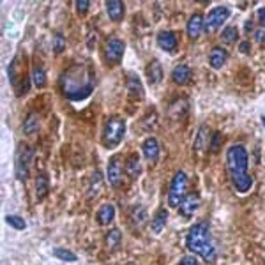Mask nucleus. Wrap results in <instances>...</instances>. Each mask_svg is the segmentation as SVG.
I'll use <instances>...</instances> for the list:
<instances>
[{"label":"nucleus","instance_id":"obj_1","mask_svg":"<svg viewBox=\"0 0 265 265\" xmlns=\"http://www.w3.org/2000/svg\"><path fill=\"white\" fill-rule=\"evenodd\" d=\"M60 90L69 101H83L94 92V71L85 64H76L60 76Z\"/></svg>","mask_w":265,"mask_h":265},{"label":"nucleus","instance_id":"obj_2","mask_svg":"<svg viewBox=\"0 0 265 265\" xmlns=\"http://www.w3.org/2000/svg\"><path fill=\"white\" fill-rule=\"evenodd\" d=\"M248 150L242 145H232L226 150V168L228 175L232 178L233 187L240 195L248 193L253 187V177L248 172Z\"/></svg>","mask_w":265,"mask_h":265},{"label":"nucleus","instance_id":"obj_3","mask_svg":"<svg viewBox=\"0 0 265 265\" xmlns=\"http://www.w3.org/2000/svg\"><path fill=\"white\" fill-rule=\"evenodd\" d=\"M186 246L191 253H195L198 257H202L205 262H214L216 260V246L212 242L211 230H209V223L200 221V223L193 224V228L187 233Z\"/></svg>","mask_w":265,"mask_h":265},{"label":"nucleus","instance_id":"obj_4","mask_svg":"<svg viewBox=\"0 0 265 265\" xmlns=\"http://www.w3.org/2000/svg\"><path fill=\"white\" fill-rule=\"evenodd\" d=\"M126 134V120L120 115H112L106 120L103 129V145L106 149H115Z\"/></svg>","mask_w":265,"mask_h":265},{"label":"nucleus","instance_id":"obj_5","mask_svg":"<svg viewBox=\"0 0 265 265\" xmlns=\"http://www.w3.org/2000/svg\"><path fill=\"white\" fill-rule=\"evenodd\" d=\"M186 189H187V175L184 174L182 170H178L177 174L174 175L170 182V187H168V205L174 209L180 207L186 198Z\"/></svg>","mask_w":265,"mask_h":265},{"label":"nucleus","instance_id":"obj_6","mask_svg":"<svg viewBox=\"0 0 265 265\" xmlns=\"http://www.w3.org/2000/svg\"><path fill=\"white\" fill-rule=\"evenodd\" d=\"M32 156H34V152L29 145L18 147V152H16V177H18V180H23V182H25L27 178H29Z\"/></svg>","mask_w":265,"mask_h":265},{"label":"nucleus","instance_id":"obj_7","mask_svg":"<svg viewBox=\"0 0 265 265\" xmlns=\"http://www.w3.org/2000/svg\"><path fill=\"white\" fill-rule=\"evenodd\" d=\"M126 44L120 38H110L104 46V58L108 64H119L122 55H124Z\"/></svg>","mask_w":265,"mask_h":265},{"label":"nucleus","instance_id":"obj_8","mask_svg":"<svg viewBox=\"0 0 265 265\" xmlns=\"http://www.w3.org/2000/svg\"><path fill=\"white\" fill-rule=\"evenodd\" d=\"M228 18H230V9L224 7V5L214 7L211 13H209L207 20H205V29H207V32H216L220 27H223V23Z\"/></svg>","mask_w":265,"mask_h":265},{"label":"nucleus","instance_id":"obj_9","mask_svg":"<svg viewBox=\"0 0 265 265\" xmlns=\"http://www.w3.org/2000/svg\"><path fill=\"white\" fill-rule=\"evenodd\" d=\"M126 170V166L122 165V159L120 156H113L108 163V170H106V177L108 182L112 184L113 187H119L122 184V172Z\"/></svg>","mask_w":265,"mask_h":265},{"label":"nucleus","instance_id":"obj_10","mask_svg":"<svg viewBox=\"0 0 265 265\" xmlns=\"http://www.w3.org/2000/svg\"><path fill=\"white\" fill-rule=\"evenodd\" d=\"M200 207V196L198 193H189V195L184 198L182 205H180V214L184 216V218H191V216L195 214L196 211H198Z\"/></svg>","mask_w":265,"mask_h":265},{"label":"nucleus","instance_id":"obj_11","mask_svg":"<svg viewBox=\"0 0 265 265\" xmlns=\"http://www.w3.org/2000/svg\"><path fill=\"white\" fill-rule=\"evenodd\" d=\"M203 25H205V21H203L202 14H193V16L187 20V25H186V32L191 39H198L200 34L203 32Z\"/></svg>","mask_w":265,"mask_h":265},{"label":"nucleus","instance_id":"obj_12","mask_svg":"<svg viewBox=\"0 0 265 265\" xmlns=\"http://www.w3.org/2000/svg\"><path fill=\"white\" fill-rule=\"evenodd\" d=\"M228 60V51L221 46H216L212 48L211 53H209V64H211L212 69H221V67L226 64Z\"/></svg>","mask_w":265,"mask_h":265},{"label":"nucleus","instance_id":"obj_13","mask_svg":"<svg viewBox=\"0 0 265 265\" xmlns=\"http://www.w3.org/2000/svg\"><path fill=\"white\" fill-rule=\"evenodd\" d=\"M141 152L149 161H158L159 158V143L156 138H147L143 143H141Z\"/></svg>","mask_w":265,"mask_h":265},{"label":"nucleus","instance_id":"obj_14","mask_svg":"<svg viewBox=\"0 0 265 265\" xmlns=\"http://www.w3.org/2000/svg\"><path fill=\"white\" fill-rule=\"evenodd\" d=\"M95 218H97V223H99L101 226H106V224L112 223L113 218H115V207H113L112 203H104V205L99 207Z\"/></svg>","mask_w":265,"mask_h":265},{"label":"nucleus","instance_id":"obj_15","mask_svg":"<svg viewBox=\"0 0 265 265\" xmlns=\"http://www.w3.org/2000/svg\"><path fill=\"white\" fill-rule=\"evenodd\" d=\"M158 44L161 50L172 51L177 46V38H175V34L170 32V30H163V32L158 34Z\"/></svg>","mask_w":265,"mask_h":265},{"label":"nucleus","instance_id":"obj_16","mask_svg":"<svg viewBox=\"0 0 265 265\" xmlns=\"http://www.w3.org/2000/svg\"><path fill=\"white\" fill-rule=\"evenodd\" d=\"M106 13L112 21H120L124 18V4H122L120 0H108Z\"/></svg>","mask_w":265,"mask_h":265},{"label":"nucleus","instance_id":"obj_17","mask_svg":"<svg viewBox=\"0 0 265 265\" xmlns=\"http://www.w3.org/2000/svg\"><path fill=\"white\" fill-rule=\"evenodd\" d=\"M128 90L129 95L134 97V99H141L143 97V87H141L140 78L134 73H129L128 75Z\"/></svg>","mask_w":265,"mask_h":265},{"label":"nucleus","instance_id":"obj_18","mask_svg":"<svg viewBox=\"0 0 265 265\" xmlns=\"http://www.w3.org/2000/svg\"><path fill=\"white\" fill-rule=\"evenodd\" d=\"M147 78H149L150 85H158L163 80V66L159 64V60H152L147 66Z\"/></svg>","mask_w":265,"mask_h":265},{"label":"nucleus","instance_id":"obj_19","mask_svg":"<svg viewBox=\"0 0 265 265\" xmlns=\"http://www.w3.org/2000/svg\"><path fill=\"white\" fill-rule=\"evenodd\" d=\"M207 147H209V128L207 126H202V128L198 129V134H196V138H195V152L200 156V154L205 152Z\"/></svg>","mask_w":265,"mask_h":265},{"label":"nucleus","instance_id":"obj_20","mask_svg":"<svg viewBox=\"0 0 265 265\" xmlns=\"http://www.w3.org/2000/svg\"><path fill=\"white\" fill-rule=\"evenodd\" d=\"M126 172L131 178H138L141 174V163H140V156L138 154H131L126 161Z\"/></svg>","mask_w":265,"mask_h":265},{"label":"nucleus","instance_id":"obj_21","mask_svg":"<svg viewBox=\"0 0 265 265\" xmlns=\"http://www.w3.org/2000/svg\"><path fill=\"white\" fill-rule=\"evenodd\" d=\"M48 193H50V178L44 174H39L36 178V198L43 200Z\"/></svg>","mask_w":265,"mask_h":265},{"label":"nucleus","instance_id":"obj_22","mask_svg":"<svg viewBox=\"0 0 265 265\" xmlns=\"http://www.w3.org/2000/svg\"><path fill=\"white\" fill-rule=\"evenodd\" d=\"M106 248L110 251H115V249L120 248V242H122V233H120L119 228H112L110 232L106 233Z\"/></svg>","mask_w":265,"mask_h":265},{"label":"nucleus","instance_id":"obj_23","mask_svg":"<svg viewBox=\"0 0 265 265\" xmlns=\"http://www.w3.org/2000/svg\"><path fill=\"white\" fill-rule=\"evenodd\" d=\"M189 78H191V69L187 66H184V64L177 66L174 69V73H172V80L175 83H178V85H184Z\"/></svg>","mask_w":265,"mask_h":265},{"label":"nucleus","instance_id":"obj_24","mask_svg":"<svg viewBox=\"0 0 265 265\" xmlns=\"http://www.w3.org/2000/svg\"><path fill=\"white\" fill-rule=\"evenodd\" d=\"M166 221H168V212H166L165 209L158 211V214L154 216L152 224H150L152 232H154V233H161V232H163V228L166 226Z\"/></svg>","mask_w":265,"mask_h":265},{"label":"nucleus","instance_id":"obj_25","mask_svg":"<svg viewBox=\"0 0 265 265\" xmlns=\"http://www.w3.org/2000/svg\"><path fill=\"white\" fill-rule=\"evenodd\" d=\"M38 129H39L38 113H30L25 119V122H23V132H25V134H34V132H38Z\"/></svg>","mask_w":265,"mask_h":265},{"label":"nucleus","instance_id":"obj_26","mask_svg":"<svg viewBox=\"0 0 265 265\" xmlns=\"http://www.w3.org/2000/svg\"><path fill=\"white\" fill-rule=\"evenodd\" d=\"M30 78H32V83L36 85V87L41 88V87H44V85H46V73H44V69H43L41 66H34Z\"/></svg>","mask_w":265,"mask_h":265},{"label":"nucleus","instance_id":"obj_27","mask_svg":"<svg viewBox=\"0 0 265 265\" xmlns=\"http://www.w3.org/2000/svg\"><path fill=\"white\" fill-rule=\"evenodd\" d=\"M221 39H223V43H226V44L237 43V39H239V30H237V27H226V29L221 32Z\"/></svg>","mask_w":265,"mask_h":265},{"label":"nucleus","instance_id":"obj_28","mask_svg":"<svg viewBox=\"0 0 265 265\" xmlns=\"http://www.w3.org/2000/svg\"><path fill=\"white\" fill-rule=\"evenodd\" d=\"M5 223L11 224L13 228H16V230H25L27 223L23 218H20V216H14V214H9L5 216Z\"/></svg>","mask_w":265,"mask_h":265},{"label":"nucleus","instance_id":"obj_29","mask_svg":"<svg viewBox=\"0 0 265 265\" xmlns=\"http://www.w3.org/2000/svg\"><path fill=\"white\" fill-rule=\"evenodd\" d=\"M53 255L58 258V260H64V262H76V260H78L75 253L67 251V249H60V248H57V249H55V251H53Z\"/></svg>","mask_w":265,"mask_h":265},{"label":"nucleus","instance_id":"obj_30","mask_svg":"<svg viewBox=\"0 0 265 265\" xmlns=\"http://www.w3.org/2000/svg\"><path fill=\"white\" fill-rule=\"evenodd\" d=\"M18 66H20V60H18V57H16L7 67V76H9V82H11V85H16V69H18Z\"/></svg>","mask_w":265,"mask_h":265},{"label":"nucleus","instance_id":"obj_31","mask_svg":"<svg viewBox=\"0 0 265 265\" xmlns=\"http://www.w3.org/2000/svg\"><path fill=\"white\" fill-rule=\"evenodd\" d=\"M64 48H66V39H64L60 34H57V36H55V39H53V50H55V53H62Z\"/></svg>","mask_w":265,"mask_h":265},{"label":"nucleus","instance_id":"obj_32","mask_svg":"<svg viewBox=\"0 0 265 265\" xmlns=\"http://www.w3.org/2000/svg\"><path fill=\"white\" fill-rule=\"evenodd\" d=\"M88 5H90V2H88V0H78V2H76V11H78V13H87V9H88Z\"/></svg>","mask_w":265,"mask_h":265},{"label":"nucleus","instance_id":"obj_33","mask_svg":"<svg viewBox=\"0 0 265 265\" xmlns=\"http://www.w3.org/2000/svg\"><path fill=\"white\" fill-rule=\"evenodd\" d=\"M220 141H221V134H220V132H216L214 136H212V140H211V143H212V145H211V150H212V152H216V150H218V147L221 145Z\"/></svg>","mask_w":265,"mask_h":265},{"label":"nucleus","instance_id":"obj_34","mask_svg":"<svg viewBox=\"0 0 265 265\" xmlns=\"http://www.w3.org/2000/svg\"><path fill=\"white\" fill-rule=\"evenodd\" d=\"M132 214H136V218H138V223H143L145 221V209L143 207H136L134 211H132Z\"/></svg>","mask_w":265,"mask_h":265},{"label":"nucleus","instance_id":"obj_35","mask_svg":"<svg viewBox=\"0 0 265 265\" xmlns=\"http://www.w3.org/2000/svg\"><path fill=\"white\" fill-rule=\"evenodd\" d=\"M178 265H198V262H196L195 257H184Z\"/></svg>","mask_w":265,"mask_h":265},{"label":"nucleus","instance_id":"obj_36","mask_svg":"<svg viewBox=\"0 0 265 265\" xmlns=\"http://www.w3.org/2000/svg\"><path fill=\"white\" fill-rule=\"evenodd\" d=\"M239 50H240V53H249V50H251V46H249V43H248V41H244V43H240Z\"/></svg>","mask_w":265,"mask_h":265},{"label":"nucleus","instance_id":"obj_37","mask_svg":"<svg viewBox=\"0 0 265 265\" xmlns=\"http://www.w3.org/2000/svg\"><path fill=\"white\" fill-rule=\"evenodd\" d=\"M258 21H260L262 27H265V7L258 9Z\"/></svg>","mask_w":265,"mask_h":265},{"label":"nucleus","instance_id":"obj_38","mask_svg":"<svg viewBox=\"0 0 265 265\" xmlns=\"http://www.w3.org/2000/svg\"><path fill=\"white\" fill-rule=\"evenodd\" d=\"M257 41L265 43V30H257Z\"/></svg>","mask_w":265,"mask_h":265},{"label":"nucleus","instance_id":"obj_39","mask_svg":"<svg viewBox=\"0 0 265 265\" xmlns=\"http://www.w3.org/2000/svg\"><path fill=\"white\" fill-rule=\"evenodd\" d=\"M262 122H264V126H265V115H262Z\"/></svg>","mask_w":265,"mask_h":265},{"label":"nucleus","instance_id":"obj_40","mask_svg":"<svg viewBox=\"0 0 265 265\" xmlns=\"http://www.w3.org/2000/svg\"><path fill=\"white\" fill-rule=\"evenodd\" d=\"M128 265H134V264H128Z\"/></svg>","mask_w":265,"mask_h":265}]
</instances>
